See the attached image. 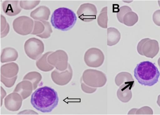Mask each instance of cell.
<instances>
[{
    "label": "cell",
    "mask_w": 160,
    "mask_h": 115,
    "mask_svg": "<svg viewBox=\"0 0 160 115\" xmlns=\"http://www.w3.org/2000/svg\"><path fill=\"white\" fill-rule=\"evenodd\" d=\"M18 57V53L15 49L11 47L4 49L1 55L2 63L15 61Z\"/></svg>",
    "instance_id": "15"
},
{
    "label": "cell",
    "mask_w": 160,
    "mask_h": 115,
    "mask_svg": "<svg viewBox=\"0 0 160 115\" xmlns=\"http://www.w3.org/2000/svg\"><path fill=\"white\" fill-rule=\"evenodd\" d=\"M121 38V34L118 30L114 27L107 29V45L109 46L117 44Z\"/></svg>",
    "instance_id": "14"
},
{
    "label": "cell",
    "mask_w": 160,
    "mask_h": 115,
    "mask_svg": "<svg viewBox=\"0 0 160 115\" xmlns=\"http://www.w3.org/2000/svg\"><path fill=\"white\" fill-rule=\"evenodd\" d=\"M138 109L137 108H133L132 109L129 111L128 114H133V113H136Z\"/></svg>",
    "instance_id": "26"
},
{
    "label": "cell",
    "mask_w": 160,
    "mask_h": 115,
    "mask_svg": "<svg viewBox=\"0 0 160 115\" xmlns=\"http://www.w3.org/2000/svg\"><path fill=\"white\" fill-rule=\"evenodd\" d=\"M40 2V1H21L20 5L22 8L24 9L30 10L36 6Z\"/></svg>",
    "instance_id": "19"
},
{
    "label": "cell",
    "mask_w": 160,
    "mask_h": 115,
    "mask_svg": "<svg viewBox=\"0 0 160 115\" xmlns=\"http://www.w3.org/2000/svg\"><path fill=\"white\" fill-rule=\"evenodd\" d=\"M132 11L131 8L127 6H123L120 7L117 14V17L119 22L123 23V18L124 15L127 12Z\"/></svg>",
    "instance_id": "20"
},
{
    "label": "cell",
    "mask_w": 160,
    "mask_h": 115,
    "mask_svg": "<svg viewBox=\"0 0 160 115\" xmlns=\"http://www.w3.org/2000/svg\"><path fill=\"white\" fill-rule=\"evenodd\" d=\"M34 27L33 31L31 34L38 35L43 33L45 30V26L41 21H34Z\"/></svg>",
    "instance_id": "21"
},
{
    "label": "cell",
    "mask_w": 160,
    "mask_h": 115,
    "mask_svg": "<svg viewBox=\"0 0 160 115\" xmlns=\"http://www.w3.org/2000/svg\"><path fill=\"white\" fill-rule=\"evenodd\" d=\"M58 100L56 91L45 86L38 89L32 93L31 103L37 110L42 113H49L57 106Z\"/></svg>",
    "instance_id": "1"
},
{
    "label": "cell",
    "mask_w": 160,
    "mask_h": 115,
    "mask_svg": "<svg viewBox=\"0 0 160 115\" xmlns=\"http://www.w3.org/2000/svg\"><path fill=\"white\" fill-rule=\"evenodd\" d=\"M81 78L86 84L94 88H99L104 86L107 80L106 76L103 72L92 69L85 70Z\"/></svg>",
    "instance_id": "4"
},
{
    "label": "cell",
    "mask_w": 160,
    "mask_h": 115,
    "mask_svg": "<svg viewBox=\"0 0 160 115\" xmlns=\"http://www.w3.org/2000/svg\"><path fill=\"white\" fill-rule=\"evenodd\" d=\"M159 48L158 42L155 40H151L147 41L143 45L142 52L143 55L153 58L158 54Z\"/></svg>",
    "instance_id": "9"
},
{
    "label": "cell",
    "mask_w": 160,
    "mask_h": 115,
    "mask_svg": "<svg viewBox=\"0 0 160 115\" xmlns=\"http://www.w3.org/2000/svg\"><path fill=\"white\" fill-rule=\"evenodd\" d=\"M50 14V11L48 7L41 6L32 11L30 16L35 20L42 21L48 20Z\"/></svg>",
    "instance_id": "12"
},
{
    "label": "cell",
    "mask_w": 160,
    "mask_h": 115,
    "mask_svg": "<svg viewBox=\"0 0 160 115\" xmlns=\"http://www.w3.org/2000/svg\"><path fill=\"white\" fill-rule=\"evenodd\" d=\"M24 48L27 55L33 60H36L44 51V45L40 40L35 37L28 39L25 42Z\"/></svg>",
    "instance_id": "5"
},
{
    "label": "cell",
    "mask_w": 160,
    "mask_h": 115,
    "mask_svg": "<svg viewBox=\"0 0 160 115\" xmlns=\"http://www.w3.org/2000/svg\"><path fill=\"white\" fill-rule=\"evenodd\" d=\"M158 2L159 6L160 7V1H158Z\"/></svg>",
    "instance_id": "29"
},
{
    "label": "cell",
    "mask_w": 160,
    "mask_h": 115,
    "mask_svg": "<svg viewBox=\"0 0 160 115\" xmlns=\"http://www.w3.org/2000/svg\"><path fill=\"white\" fill-rule=\"evenodd\" d=\"M158 65L160 67V57L158 59Z\"/></svg>",
    "instance_id": "28"
},
{
    "label": "cell",
    "mask_w": 160,
    "mask_h": 115,
    "mask_svg": "<svg viewBox=\"0 0 160 115\" xmlns=\"http://www.w3.org/2000/svg\"><path fill=\"white\" fill-rule=\"evenodd\" d=\"M134 73L135 77L140 84L149 86L158 82L160 75L158 68L154 64L148 61L138 64Z\"/></svg>",
    "instance_id": "2"
},
{
    "label": "cell",
    "mask_w": 160,
    "mask_h": 115,
    "mask_svg": "<svg viewBox=\"0 0 160 115\" xmlns=\"http://www.w3.org/2000/svg\"><path fill=\"white\" fill-rule=\"evenodd\" d=\"M97 9L93 4L87 3L82 4L78 9L77 14L78 17L84 22H88L96 19Z\"/></svg>",
    "instance_id": "8"
},
{
    "label": "cell",
    "mask_w": 160,
    "mask_h": 115,
    "mask_svg": "<svg viewBox=\"0 0 160 115\" xmlns=\"http://www.w3.org/2000/svg\"><path fill=\"white\" fill-rule=\"evenodd\" d=\"M98 24L102 28H107L108 17L107 16V7H103L98 16L97 19Z\"/></svg>",
    "instance_id": "17"
},
{
    "label": "cell",
    "mask_w": 160,
    "mask_h": 115,
    "mask_svg": "<svg viewBox=\"0 0 160 115\" xmlns=\"http://www.w3.org/2000/svg\"><path fill=\"white\" fill-rule=\"evenodd\" d=\"M115 81L116 84L120 86L123 84H129L134 85V80L132 75L126 72H120L116 76Z\"/></svg>",
    "instance_id": "13"
},
{
    "label": "cell",
    "mask_w": 160,
    "mask_h": 115,
    "mask_svg": "<svg viewBox=\"0 0 160 115\" xmlns=\"http://www.w3.org/2000/svg\"><path fill=\"white\" fill-rule=\"evenodd\" d=\"M81 88L83 91L86 93H91L97 90L96 88L92 87L86 84L83 81L82 78L80 80Z\"/></svg>",
    "instance_id": "22"
},
{
    "label": "cell",
    "mask_w": 160,
    "mask_h": 115,
    "mask_svg": "<svg viewBox=\"0 0 160 115\" xmlns=\"http://www.w3.org/2000/svg\"><path fill=\"white\" fill-rule=\"evenodd\" d=\"M84 60L88 66L97 68L102 65L104 61V56L100 49L92 47L86 51L84 54Z\"/></svg>",
    "instance_id": "7"
},
{
    "label": "cell",
    "mask_w": 160,
    "mask_h": 115,
    "mask_svg": "<svg viewBox=\"0 0 160 115\" xmlns=\"http://www.w3.org/2000/svg\"><path fill=\"white\" fill-rule=\"evenodd\" d=\"M153 21L157 25L160 26V10L155 11L152 16Z\"/></svg>",
    "instance_id": "24"
},
{
    "label": "cell",
    "mask_w": 160,
    "mask_h": 115,
    "mask_svg": "<svg viewBox=\"0 0 160 115\" xmlns=\"http://www.w3.org/2000/svg\"><path fill=\"white\" fill-rule=\"evenodd\" d=\"M153 112L152 109L148 106H145L138 109L136 114H152Z\"/></svg>",
    "instance_id": "23"
},
{
    "label": "cell",
    "mask_w": 160,
    "mask_h": 115,
    "mask_svg": "<svg viewBox=\"0 0 160 115\" xmlns=\"http://www.w3.org/2000/svg\"><path fill=\"white\" fill-rule=\"evenodd\" d=\"M77 19L73 11L68 8L62 7L54 11L51 17V22L55 28L66 31L73 27Z\"/></svg>",
    "instance_id": "3"
},
{
    "label": "cell",
    "mask_w": 160,
    "mask_h": 115,
    "mask_svg": "<svg viewBox=\"0 0 160 115\" xmlns=\"http://www.w3.org/2000/svg\"><path fill=\"white\" fill-rule=\"evenodd\" d=\"M19 1H5L2 3V8L4 12L7 15L13 16L19 14L22 8Z\"/></svg>",
    "instance_id": "10"
},
{
    "label": "cell",
    "mask_w": 160,
    "mask_h": 115,
    "mask_svg": "<svg viewBox=\"0 0 160 115\" xmlns=\"http://www.w3.org/2000/svg\"><path fill=\"white\" fill-rule=\"evenodd\" d=\"M138 15L132 11L126 13L123 18V23L128 26H132L138 21Z\"/></svg>",
    "instance_id": "16"
},
{
    "label": "cell",
    "mask_w": 160,
    "mask_h": 115,
    "mask_svg": "<svg viewBox=\"0 0 160 115\" xmlns=\"http://www.w3.org/2000/svg\"><path fill=\"white\" fill-rule=\"evenodd\" d=\"M134 85L129 84H123L121 85L117 92L118 98L123 103H127L131 99L132 96L131 89Z\"/></svg>",
    "instance_id": "11"
},
{
    "label": "cell",
    "mask_w": 160,
    "mask_h": 115,
    "mask_svg": "<svg viewBox=\"0 0 160 115\" xmlns=\"http://www.w3.org/2000/svg\"><path fill=\"white\" fill-rule=\"evenodd\" d=\"M150 39L149 38H146L142 39L138 43L137 47V50L138 53L142 55H143L142 52V47L143 44L147 41L150 40Z\"/></svg>",
    "instance_id": "25"
},
{
    "label": "cell",
    "mask_w": 160,
    "mask_h": 115,
    "mask_svg": "<svg viewBox=\"0 0 160 115\" xmlns=\"http://www.w3.org/2000/svg\"><path fill=\"white\" fill-rule=\"evenodd\" d=\"M34 22L29 17L21 16L15 19L12 26L14 31L22 35H26L31 34L33 30Z\"/></svg>",
    "instance_id": "6"
},
{
    "label": "cell",
    "mask_w": 160,
    "mask_h": 115,
    "mask_svg": "<svg viewBox=\"0 0 160 115\" xmlns=\"http://www.w3.org/2000/svg\"><path fill=\"white\" fill-rule=\"evenodd\" d=\"M157 103L158 106L160 107V95H159L158 96Z\"/></svg>",
    "instance_id": "27"
},
{
    "label": "cell",
    "mask_w": 160,
    "mask_h": 115,
    "mask_svg": "<svg viewBox=\"0 0 160 115\" xmlns=\"http://www.w3.org/2000/svg\"><path fill=\"white\" fill-rule=\"evenodd\" d=\"M45 26V30L42 33L37 35V36L42 38L46 39L49 37L51 33L52 32L51 26L48 22L45 21H41Z\"/></svg>",
    "instance_id": "18"
}]
</instances>
